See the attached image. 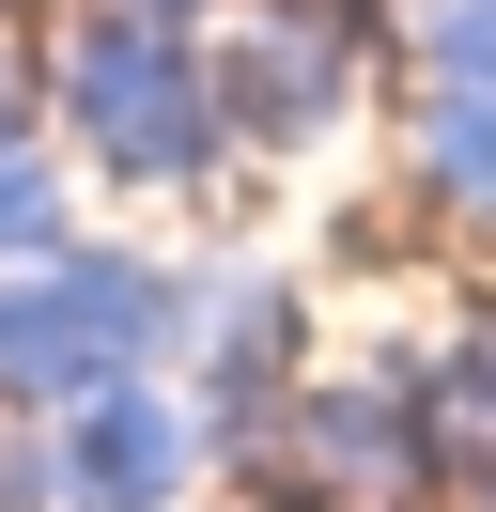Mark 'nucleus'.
Listing matches in <instances>:
<instances>
[{
    "mask_svg": "<svg viewBox=\"0 0 496 512\" xmlns=\"http://www.w3.org/2000/svg\"><path fill=\"white\" fill-rule=\"evenodd\" d=\"M140 373V357L109 342V311H93L78 264H31V280H0V419H62L78 388Z\"/></svg>",
    "mask_w": 496,
    "mask_h": 512,
    "instance_id": "obj_6",
    "label": "nucleus"
},
{
    "mask_svg": "<svg viewBox=\"0 0 496 512\" xmlns=\"http://www.w3.org/2000/svg\"><path fill=\"white\" fill-rule=\"evenodd\" d=\"M403 78H496V0H388Z\"/></svg>",
    "mask_w": 496,
    "mask_h": 512,
    "instance_id": "obj_10",
    "label": "nucleus"
},
{
    "mask_svg": "<svg viewBox=\"0 0 496 512\" xmlns=\"http://www.w3.org/2000/svg\"><path fill=\"white\" fill-rule=\"evenodd\" d=\"M47 450H62V512H202V481H217V419L186 373L78 388L47 419Z\"/></svg>",
    "mask_w": 496,
    "mask_h": 512,
    "instance_id": "obj_4",
    "label": "nucleus"
},
{
    "mask_svg": "<svg viewBox=\"0 0 496 512\" xmlns=\"http://www.w3.org/2000/svg\"><path fill=\"white\" fill-rule=\"evenodd\" d=\"M202 63H217V109H233L248 171L264 156H326L357 125L372 63H388V0H233L202 32Z\"/></svg>",
    "mask_w": 496,
    "mask_h": 512,
    "instance_id": "obj_3",
    "label": "nucleus"
},
{
    "mask_svg": "<svg viewBox=\"0 0 496 512\" xmlns=\"http://www.w3.org/2000/svg\"><path fill=\"white\" fill-rule=\"evenodd\" d=\"M47 140L109 202H171V218L248 171L233 109H217V63L186 32H140V16H47Z\"/></svg>",
    "mask_w": 496,
    "mask_h": 512,
    "instance_id": "obj_1",
    "label": "nucleus"
},
{
    "mask_svg": "<svg viewBox=\"0 0 496 512\" xmlns=\"http://www.w3.org/2000/svg\"><path fill=\"white\" fill-rule=\"evenodd\" d=\"M78 233H93V171L62 156L47 125H31V140H0V280H31V264H62Z\"/></svg>",
    "mask_w": 496,
    "mask_h": 512,
    "instance_id": "obj_8",
    "label": "nucleus"
},
{
    "mask_svg": "<svg viewBox=\"0 0 496 512\" xmlns=\"http://www.w3.org/2000/svg\"><path fill=\"white\" fill-rule=\"evenodd\" d=\"M310 373V280L279 249H202V326H186V388L217 419V466H248V435L279 419V388Z\"/></svg>",
    "mask_w": 496,
    "mask_h": 512,
    "instance_id": "obj_5",
    "label": "nucleus"
},
{
    "mask_svg": "<svg viewBox=\"0 0 496 512\" xmlns=\"http://www.w3.org/2000/svg\"><path fill=\"white\" fill-rule=\"evenodd\" d=\"M31 16H62V0H31Z\"/></svg>",
    "mask_w": 496,
    "mask_h": 512,
    "instance_id": "obj_14",
    "label": "nucleus"
},
{
    "mask_svg": "<svg viewBox=\"0 0 496 512\" xmlns=\"http://www.w3.org/2000/svg\"><path fill=\"white\" fill-rule=\"evenodd\" d=\"M62 16H140V32H186V47H202L233 0H62Z\"/></svg>",
    "mask_w": 496,
    "mask_h": 512,
    "instance_id": "obj_13",
    "label": "nucleus"
},
{
    "mask_svg": "<svg viewBox=\"0 0 496 512\" xmlns=\"http://www.w3.org/2000/svg\"><path fill=\"white\" fill-rule=\"evenodd\" d=\"M47 125V16H0V140Z\"/></svg>",
    "mask_w": 496,
    "mask_h": 512,
    "instance_id": "obj_11",
    "label": "nucleus"
},
{
    "mask_svg": "<svg viewBox=\"0 0 496 512\" xmlns=\"http://www.w3.org/2000/svg\"><path fill=\"white\" fill-rule=\"evenodd\" d=\"M233 481L264 512H434L450 466H434V419H419V357H310Z\"/></svg>",
    "mask_w": 496,
    "mask_h": 512,
    "instance_id": "obj_2",
    "label": "nucleus"
},
{
    "mask_svg": "<svg viewBox=\"0 0 496 512\" xmlns=\"http://www.w3.org/2000/svg\"><path fill=\"white\" fill-rule=\"evenodd\" d=\"M0 512H62V450H47V419H0Z\"/></svg>",
    "mask_w": 496,
    "mask_h": 512,
    "instance_id": "obj_12",
    "label": "nucleus"
},
{
    "mask_svg": "<svg viewBox=\"0 0 496 512\" xmlns=\"http://www.w3.org/2000/svg\"><path fill=\"white\" fill-rule=\"evenodd\" d=\"M388 171H403V202H419V218L496 233V78H403Z\"/></svg>",
    "mask_w": 496,
    "mask_h": 512,
    "instance_id": "obj_7",
    "label": "nucleus"
},
{
    "mask_svg": "<svg viewBox=\"0 0 496 512\" xmlns=\"http://www.w3.org/2000/svg\"><path fill=\"white\" fill-rule=\"evenodd\" d=\"M419 419H434L450 497H465V481H496V311H481V326H450V342L419 357Z\"/></svg>",
    "mask_w": 496,
    "mask_h": 512,
    "instance_id": "obj_9",
    "label": "nucleus"
}]
</instances>
